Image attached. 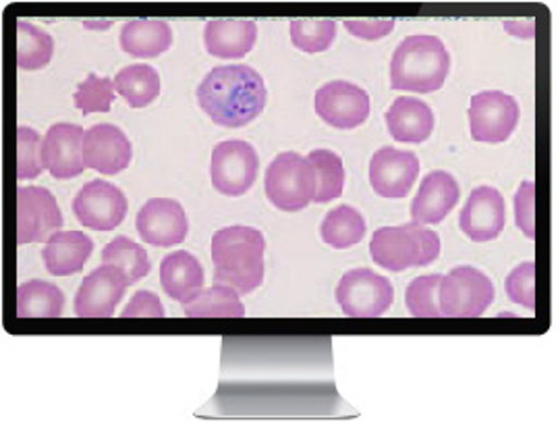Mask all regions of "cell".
<instances>
[{"mask_svg": "<svg viewBox=\"0 0 560 428\" xmlns=\"http://www.w3.org/2000/svg\"><path fill=\"white\" fill-rule=\"evenodd\" d=\"M384 119L393 140L400 143H423L434 131V113L420 99H397Z\"/></svg>", "mask_w": 560, "mask_h": 428, "instance_id": "cell-21", "label": "cell"}, {"mask_svg": "<svg viewBox=\"0 0 560 428\" xmlns=\"http://www.w3.org/2000/svg\"><path fill=\"white\" fill-rule=\"evenodd\" d=\"M102 265L119 268L129 286L148 277L152 270L148 252L129 238H115L113 242H108L102 250Z\"/></svg>", "mask_w": 560, "mask_h": 428, "instance_id": "cell-28", "label": "cell"}, {"mask_svg": "<svg viewBox=\"0 0 560 428\" xmlns=\"http://www.w3.org/2000/svg\"><path fill=\"white\" fill-rule=\"evenodd\" d=\"M55 55V41L30 21L18 20V65L23 71H40Z\"/></svg>", "mask_w": 560, "mask_h": 428, "instance_id": "cell-29", "label": "cell"}, {"mask_svg": "<svg viewBox=\"0 0 560 428\" xmlns=\"http://www.w3.org/2000/svg\"><path fill=\"white\" fill-rule=\"evenodd\" d=\"M335 298L347 316L376 319L393 306L395 287L370 268H355L340 279Z\"/></svg>", "mask_w": 560, "mask_h": 428, "instance_id": "cell-7", "label": "cell"}, {"mask_svg": "<svg viewBox=\"0 0 560 428\" xmlns=\"http://www.w3.org/2000/svg\"><path fill=\"white\" fill-rule=\"evenodd\" d=\"M515 219L525 238H536V184L523 182L515 196Z\"/></svg>", "mask_w": 560, "mask_h": 428, "instance_id": "cell-37", "label": "cell"}, {"mask_svg": "<svg viewBox=\"0 0 560 428\" xmlns=\"http://www.w3.org/2000/svg\"><path fill=\"white\" fill-rule=\"evenodd\" d=\"M442 275H423L411 281L405 291V304L413 316L420 319H439L442 316L439 306V287Z\"/></svg>", "mask_w": 560, "mask_h": 428, "instance_id": "cell-33", "label": "cell"}, {"mask_svg": "<svg viewBox=\"0 0 560 428\" xmlns=\"http://www.w3.org/2000/svg\"><path fill=\"white\" fill-rule=\"evenodd\" d=\"M122 319H140V316H154L162 319L164 316V306L161 304V298L154 291H138L131 302L120 312Z\"/></svg>", "mask_w": 560, "mask_h": 428, "instance_id": "cell-39", "label": "cell"}, {"mask_svg": "<svg viewBox=\"0 0 560 428\" xmlns=\"http://www.w3.org/2000/svg\"><path fill=\"white\" fill-rule=\"evenodd\" d=\"M494 300V284L474 266H457L439 287V306L442 316L476 319L481 316Z\"/></svg>", "mask_w": 560, "mask_h": 428, "instance_id": "cell-6", "label": "cell"}, {"mask_svg": "<svg viewBox=\"0 0 560 428\" xmlns=\"http://www.w3.org/2000/svg\"><path fill=\"white\" fill-rule=\"evenodd\" d=\"M451 69L444 42L436 36L418 34L400 42L390 61L393 90L430 94L441 90Z\"/></svg>", "mask_w": 560, "mask_h": 428, "instance_id": "cell-3", "label": "cell"}, {"mask_svg": "<svg viewBox=\"0 0 560 428\" xmlns=\"http://www.w3.org/2000/svg\"><path fill=\"white\" fill-rule=\"evenodd\" d=\"M520 104L499 90H486L471 99L469 106V127L476 142H506L517 129Z\"/></svg>", "mask_w": 560, "mask_h": 428, "instance_id": "cell-9", "label": "cell"}, {"mask_svg": "<svg viewBox=\"0 0 560 428\" xmlns=\"http://www.w3.org/2000/svg\"><path fill=\"white\" fill-rule=\"evenodd\" d=\"M161 284L168 298L187 306L203 289V268L200 261L185 250L168 254L162 261Z\"/></svg>", "mask_w": 560, "mask_h": 428, "instance_id": "cell-22", "label": "cell"}, {"mask_svg": "<svg viewBox=\"0 0 560 428\" xmlns=\"http://www.w3.org/2000/svg\"><path fill=\"white\" fill-rule=\"evenodd\" d=\"M420 175V159L409 150L381 148L370 163V184L381 198H407Z\"/></svg>", "mask_w": 560, "mask_h": 428, "instance_id": "cell-12", "label": "cell"}, {"mask_svg": "<svg viewBox=\"0 0 560 428\" xmlns=\"http://www.w3.org/2000/svg\"><path fill=\"white\" fill-rule=\"evenodd\" d=\"M504 198L497 187H476L460 210V231L476 244L497 240L504 229Z\"/></svg>", "mask_w": 560, "mask_h": 428, "instance_id": "cell-18", "label": "cell"}, {"mask_svg": "<svg viewBox=\"0 0 560 428\" xmlns=\"http://www.w3.org/2000/svg\"><path fill=\"white\" fill-rule=\"evenodd\" d=\"M127 279L115 266L102 265L92 270L75 296V314L80 319H108L115 316Z\"/></svg>", "mask_w": 560, "mask_h": 428, "instance_id": "cell-15", "label": "cell"}, {"mask_svg": "<svg viewBox=\"0 0 560 428\" xmlns=\"http://www.w3.org/2000/svg\"><path fill=\"white\" fill-rule=\"evenodd\" d=\"M40 134L32 127L18 129V180H36L44 171Z\"/></svg>", "mask_w": 560, "mask_h": 428, "instance_id": "cell-35", "label": "cell"}, {"mask_svg": "<svg viewBox=\"0 0 560 428\" xmlns=\"http://www.w3.org/2000/svg\"><path fill=\"white\" fill-rule=\"evenodd\" d=\"M316 113L330 127L355 129L370 117V96L355 83H326L316 92Z\"/></svg>", "mask_w": 560, "mask_h": 428, "instance_id": "cell-13", "label": "cell"}, {"mask_svg": "<svg viewBox=\"0 0 560 428\" xmlns=\"http://www.w3.org/2000/svg\"><path fill=\"white\" fill-rule=\"evenodd\" d=\"M120 48L138 59H156L173 44V30L162 20H131L120 30Z\"/></svg>", "mask_w": 560, "mask_h": 428, "instance_id": "cell-24", "label": "cell"}, {"mask_svg": "<svg viewBox=\"0 0 560 428\" xmlns=\"http://www.w3.org/2000/svg\"><path fill=\"white\" fill-rule=\"evenodd\" d=\"M136 229L145 244L173 247L185 242L189 223L185 208L171 198H154L141 206Z\"/></svg>", "mask_w": 560, "mask_h": 428, "instance_id": "cell-16", "label": "cell"}, {"mask_svg": "<svg viewBox=\"0 0 560 428\" xmlns=\"http://www.w3.org/2000/svg\"><path fill=\"white\" fill-rule=\"evenodd\" d=\"M94 242L81 231H57L42 250L44 266L55 277H71L92 256Z\"/></svg>", "mask_w": 560, "mask_h": 428, "instance_id": "cell-23", "label": "cell"}, {"mask_svg": "<svg viewBox=\"0 0 560 428\" xmlns=\"http://www.w3.org/2000/svg\"><path fill=\"white\" fill-rule=\"evenodd\" d=\"M185 316H200V319H210V316H224V319H241L245 316V306L241 304L240 293L233 287L214 284L208 289H201L200 296L185 306Z\"/></svg>", "mask_w": 560, "mask_h": 428, "instance_id": "cell-30", "label": "cell"}, {"mask_svg": "<svg viewBox=\"0 0 560 428\" xmlns=\"http://www.w3.org/2000/svg\"><path fill=\"white\" fill-rule=\"evenodd\" d=\"M115 101V82L110 78H98L90 73L85 82L78 85L73 103L80 108L81 115L92 113H108L110 104Z\"/></svg>", "mask_w": 560, "mask_h": 428, "instance_id": "cell-34", "label": "cell"}, {"mask_svg": "<svg viewBox=\"0 0 560 428\" xmlns=\"http://www.w3.org/2000/svg\"><path fill=\"white\" fill-rule=\"evenodd\" d=\"M316 171L307 157L282 152L266 171V196L284 212H300L316 198Z\"/></svg>", "mask_w": 560, "mask_h": 428, "instance_id": "cell-5", "label": "cell"}, {"mask_svg": "<svg viewBox=\"0 0 560 428\" xmlns=\"http://www.w3.org/2000/svg\"><path fill=\"white\" fill-rule=\"evenodd\" d=\"M506 296L515 304L536 310V263H523L506 277Z\"/></svg>", "mask_w": 560, "mask_h": 428, "instance_id": "cell-36", "label": "cell"}, {"mask_svg": "<svg viewBox=\"0 0 560 428\" xmlns=\"http://www.w3.org/2000/svg\"><path fill=\"white\" fill-rule=\"evenodd\" d=\"M127 208V198L119 187L102 180L88 182L73 200L75 219L94 231L117 229L125 221Z\"/></svg>", "mask_w": 560, "mask_h": 428, "instance_id": "cell-11", "label": "cell"}, {"mask_svg": "<svg viewBox=\"0 0 560 428\" xmlns=\"http://www.w3.org/2000/svg\"><path fill=\"white\" fill-rule=\"evenodd\" d=\"M291 42L307 55L324 53L337 38V21L332 20H293Z\"/></svg>", "mask_w": 560, "mask_h": 428, "instance_id": "cell-32", "label": "cell"}, {"mask_svg": "<svg viewBox=\"0 0 560 428\" xmlns=\"http://www.w3.org/2000/svg\"><path fill=\"white\" fill-rule=\"evenodd\" d=\"M65 308V296L59 287L32 279L18 289V316L20 319H59Z\"/></svg>", "mask_w": 560, "mask_h": 428, "instance_id": "cell-26", "label": "cell"}, {"mask_svg": "<svg viewBox=\"0 0 560 428\" xmlns=\"http://www.w3.org/2000/svg\"><path fill=\"white\" fill-rule=\"evenodd\" d=\"M370 252L376 265L390 273H402L411 266L432 265L441 256V238L416 221L381 227L370 242Z\"/></svg>", "mask_w": 560, "mask_h": 428, "instance_id": "cell-4", "label": "cell"}, {"mask_svg": "<svg viewBox=\"0 0 560 428\" xmlns=\"http://www.w3.org/2000/svg\"><path fill=\"white\" fill-rule=\"evenodd\" d=\"M457 180L446 171H432L421 180L420 192L413 198L411 217L420 224H436L459 203Z\"/></svg>", "mask_w": 560, "mask_h": 428, "instance_id": "cell-19", "label": "cell"}, {"mask_svg": "<svg viewBox=\"0 0 560 428\" xmlns=\"http://www.w3.org/2000/svg\"><path fill=\"white\" fill-rule=\"evenodd\" d=\"M133 159V148L125 131L117 125L101 123L83 134V163L85 169L102 175H117L125 171Z\"/></svg>", "mask_w": 560, "mask_h": 428, "instance_id": "cell-14", "label": "cell"}, {"mask_svg": "<svg viewBox=\"0 0 560 428\" xmlns=\"http://www.w3.org/2000/svg\"><path fill=\"white\" fill-rule=\"evenodd\" d=\"M83 129L75 123H57L42 142V163L55 180H75L85 171Z\"/></svg>", "mask_w": 560, "mask_h": 428, "instance_id": "cell-17", "label": "cell"}, {"mask_svg": "<svg viewBox=\"0 0 560 428\" xmlns=\"http://www.w3.org/2000/svg\"><path fill=\"white\" fill-rule=\"evenodd\" d=\"M115 90L131 108H143L161 94V76L152 65H129L115 78Z\"/></svg>", "mask_w": 560, "mask_h": 428, "instance_id": "cell-25", "label": "cell"}, {"mask_svg": "<svg viewBox=\"0 0 560 428\" xmlns=\"http://www.w3.org/2000/svg\"><path fill=\"white\" fill-rule=\"evenodd\" d=\"M322 242L335 247L347 250L360 244L365 235V219L353 206H337L330 210L320 224Z\"/></svg>", "mask_w": 560, "mask_h": 428, "instance_id": "cell-27", "label": "cell"}, {"mask_svg": "<svg viewBox=\"0 0 560 428\" xmlns=\"http://www.w3.org/2000/svg\"><path fill=\"white\" fill-rule=\"evenodd\" d=\"M345 27L351 36L360 38L365 42H376L381 38H386L393 30H395V20H382V18H374V20H347Z\"/></svg>", "mask_w": 560, "mask_h": 428, "instance_id": "cell-38", "label": "cell"}, {"mask_svg": "<svg viewBox=\"0 0 560 428\" xmlns=\"http://www.w3.org/2000/svg\"><path fill=\"white\" fill-rule=\"evenodd\" d=\"M258 41L254 20H210L203 30L206 50L217 59H243Z\"/></svg>", "mask_w": 560, "mask_h": 428, "instance_id": "cell-20", "label": "cell"}, {"mask_svg": "<svg viewBox=\"0 0 560 428\" xmlns=\"http://www.w3.org/2000/svg\"><path fill=\"white\" fill-rule=\"evenodd\" d=\"M62 227L55 196L44 187L18 189V244H42Z\"/></svg>", "mask_w": 560, "mask_h": 428, "instance_id": "cell-10", "label": "cell"}, {"mask_svg": "<svg viewBox=\"0 0 560 428\" xmlns=\"http://www.w3.org/2000/svg\"><path fill=\"white\" fill-rule=\"evenodd\" d=\"M266 240L258 229L233 224L212 238L214 281L233 287L240 296L252 293L264 281Z\"/></svg>", "mask_w": 560, "mask_h": 428, "instance_id": "cell-2", "label": "cell"}, {"mask_svg": "<svg viewBox=\"0 0 560 428\" xmlns=\"http://www.w3.org/2000/svg\"><path fill=\"white\" fill-rule=\"evenodd\" d=\"M198 101L217 125L240 129L260 117L268 92L260 73L249 65H222L203 78Z\"/></svg>", "mask_w": 560, "mask_h": 428, "instance_id": "cell-1", "label": "cell"}, {"mask_svg": "<svg viewBox=\"0 0 560 428\" xmlns=\"http://www.w3.org/2000/svg\"><path fill=\"white\" fill-rule=\"evenodd\" d=\"M307 161L314 164L316 171V198L314 203L326 205L330 200H337L345 187V166L339 154L332 150H312L307 154Z\"/></svg>", "mask_w": 560, "mask_h": 428, "instance_id": "cell-31", "label": "cell"}, {"mask_svg": "<svg viewBox=\"0 0 560 428\" xmlns=\"http://www.w3.org/2000/svg\"><path fill=\"white\" fill-rule=\"evenodd\" d=\"M260 159L252 143L243 140H226L212 150L210 177L222 196L240 198L247 194L258 180Z\"/></svg>", "mask_w": 560, "mask_h": 428, "instance_id": "cell-8", "label": "cell"}]
</instances>
